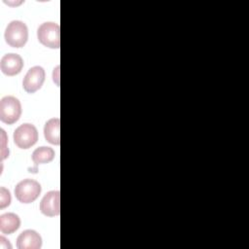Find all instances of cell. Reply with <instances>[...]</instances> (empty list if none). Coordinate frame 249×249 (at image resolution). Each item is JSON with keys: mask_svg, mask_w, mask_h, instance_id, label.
Instances as JSON below:
<instances>
[{"mask_svg": "<svg viewBox=\"0 0 249 249\" xmlns=\"http://www.w3.org/2000/svg\"><path fill=\"white\" fill-rule=\"evenodd\" d=\"M41 193V185L32 179L20 181L15 188V195L18 201L30 203L34 201Z\"/></svg>", "mask_w": 249, "mask_h": 249, "instance_id": "cell-4", "label": "cell"}, {"mask_svg": "<svg viewBox=\"0 0 249 249\" xmlns=\"http://www.w3.org/2000/svg\"><path fill=\"white\" fill-rule=\"evenodd\" d=\"M59 191H51L47 193L41 200L40 210L41 212L49 217L57 216L60 212L59 209Z\"/></svg>", "mask_w": 249, "mask_h": 249, "instance_id": "cell-7", "label": "cell"}, {"mask_svg": "<svg viewBox=\"0 0 249 249\" xmlns=\"http://www.w3.org/2000/svg\"><path fill=\"white\" fill-rule=\"evenodd\" d=\"M38 140V131L31 124H23L14 131V141L20 149H28Z\"/></svg>", "mask_w": 249, "mask_h": 249, "instance_id": "cell-5", "label": "cell"}, {"mask_svg": "<svg viewBox=\"0 0 249 249\" xmlns=\"http://www.w3.org/2000/svg\"><path fill=\"white\" fill-rule=\"evenodd\" d=\"M45 81V70L41 66L31 67L22 82L23 89L27 92H35L38 90Z\"/></svg>", "mask_w": 249, "mask_h": 249, "instance_id": "cell-6", "label": "cell"}, {"mask_svg": "<svg viewBox=\"0 0 249 249\" xmlns=\"http://www.w3.org/2000/svg\"><path fill=\"white\" fill-rule=\"evenodd\" d=\"M23 67V60L17 53H7L3 55L0 61L1 71L8 76L18 74Z\"/></svg>", "mask_w": 249, "mask_h": 249, "instance_id": "cell-8", "label": "cell"}, {"mask_svg": "<svg viewBox=\"0 0 249 249\" xmlns=\"http://www.w3.org/2000/svg\"><path fill=\"white\" fill-rule=\"evenodd\" d=\"M59 126L60 121L58 118L50 119L44 126V135L48 142L53 145H59L60 136H59Z\"/></svg>", "mask_w": 249, "mask_h": 249, "instance_id": "cell-10", "label": "cell"}, {"mask_svg": "<svg viewBox=\"0 0 249 249\" xmlns=\"http://www.w3.org/2000/svg\"><path fill=\"white\" fill-rule=\"evenodd\" d=\"M0 249H12V245L9 240H7L4 236H0Z\"/></svg>", "mask_w": 249, "mask_h": 249, "instance_id": "cell-14", "label": "cell"}, {"mask_svg": "<svg viewBox=\"0 0 249 249\" xmlns=\"http://www.w3.org/2000/svg\"><path fill=\"white\" fill-rule=\"evenodd\" d=\"M28 39V29L20 20L11 21L5 30V40L8 45L14 48H21Z\"/></svg>", "mask_w": 249, "mask_h": 249, "instance_id": "cell-1", "label": "cell"}, {"mask_svg": "<svg viewBox=\"0 0 249 249\" xmlns=\"http://www.w3.org/2000/svg\"><path fill=\"white\" fill-rule=\"evenodd\" d=\"M21 115V105L18 98L5 96L0 101V120L8 124L16 123Z\"/></svg>", "mask_w": 249, "mask_h": 249, "instance_id": "cell-2", "label": "cell"}, {"mask_svg": "<svg viewBox=\"0 0 249 249\" xmlns=\"http://www.w3.org/2000/svg\"><path fill=\"white\" fill-rule=\"evenodd\" d=\"M42 246V238L40 234L33 230L23 231L17 239V247L18 249H39Z\"/></svg>", "mask_w": 249, "mask_h": 249, "instance_id": "cell-9", "label": "cell"}, {"mask_svg": "<svg viewBox=\"0 0 249 249\" xmlns=\"http://www.w3.org/2000/svg\"><path fill=\"white\" fill-rule=\"evenodd\" d=\"M55 154L54 151L50 147L37 148L32 154V160L35 164L46 163L53 160Z\"/></svg>", "mask_w": 249, "mask_h": 249, "instance_id": "cell-12", "label": "cell"}, {"mask_svg": "<svg viewBox=\"0 0 249 249\" xmlns=\"http://www.w3.org/2000/svg\"><path fill=\"white\" fill-rule=\"evenodd\" d=\"M11 203L10 192L4 187L0 188V208H5Z\"/></svg>", "mask_w": 249, "mask_h": 249, "instance_id": "cell-13", "label": "cell"}, {"mask_svg": "<svg viewBox=\"0 0 249 249\" xmlns=\"http://www.w3.org/2000/svg\"><path fill=\"white\" fill-rule=\"evenodd\" d=\"M59 31L60 29L57 23L52 21L44 22L37 30L38 40L41 44L48 48L58 49L60 46Z\"/></svg>", "mask_w": 249, "mask_h": 249, "instance_id": "cell-3", "label": "cell"}, {"mask_svg": "<svg viewBox=\"0 0 249 249\" xmlns=\"http://www.w3.org/2000/svg\"><path fill=\"white\" fill-rule=\"evenodd\" d=\"M20 226V219L15 213H5L0 216V231L3 233L11 234Z\"/></svg>", "mask_w": 249, "mask_h": 249, "instance_id": "cell-11", "label": "cell"}, {"mask_svg": "<svg viewBox=\"0 0 249 249\" xmlns=\"http://www.w3.org/2000/svg\"><path fill=\"white\" fill-rule=\"evenodd\" d=\"M5 3H7V4H9V5H18V4H20V3H22V1H20V2H18V3H15V2H9V1H4Z\"/></svg>", "mask_w": 249, "mask_h": 249, "instance_id": "cell-15", "label": "cell"}]
</instances>
